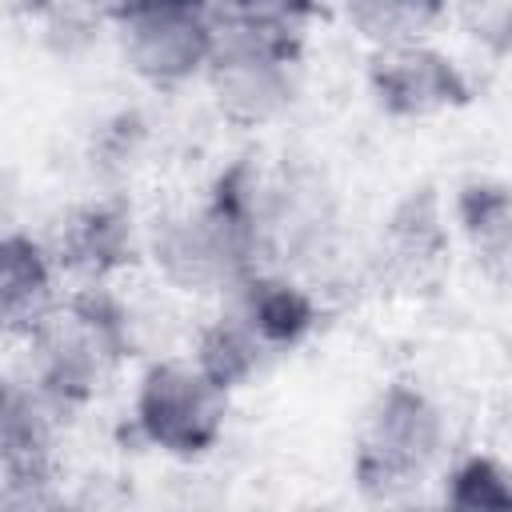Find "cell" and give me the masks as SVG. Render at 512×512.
I'll list each match as a JSON object with an SVG mask.
<instances>
[{
  "instance_id": "1",
  "label": "cell",
  "mask_w": 512,
  "mask_h": 512,
  "mask_svg": "<svg viewBox=\"0 0 512 512\" xmlns=\"http://www.w3.org/2000/svg\"><path fill=\"white\" fill-rule=\"evenodd\" d=\"M260 196L264 172L252 160L232 164L216 188L192 204L172 212L152 232V260L160 276L196 296H232L260 268Z\"/></svg>"
},
{
  "instance_id": "2",
  "label": "cell",
  "mask_w": 512,
  "mask_h": 512,
  "mask_svg": "<svg viewBox=\"0 0 512 512\" xmlns=\"http://www.w3.org/2000/svg\"><path fill=\"white\" fill-rule=\"evenodd\" d=\"M208 12L216 28V52L204 76L220 116L240 128L280 120L300 92L304 36L316 8L224 4Z\"/></svg>"
},
{
  "instance_id": "3",
  "label": "cell",
  "mask_w": 512,
  "mask_h": 512,
  "mask_svg": "<svg viewBox=\"0 0 512 512\" xmlns=\"http://www.w3.org/2000/svg\"><path fill=\"white\" fill-rule=\"evenodd\" d=\"M128 356V316L104 288L64 296L28 336V380L64 408L88 404Z\"/></svg>"
},
{
  "instance_id": "4",
  "label": "cell",
  "mask_w": 512,
  "mask_h": 512,
  "mask_svg": "<svg viewBox=\"0 0 512 512\" xmlns=\"http://www.w3.org/2000/svg\"><path fill=\"white\" fill-rule=\"evenodd\" d=\"M444 452V416L432 396L408 380L388 384L364 412L352 444V480L376 500L408 496Z\"/></svg>"
},
{
  "instance_id": "5",
  "label": "cell",
  "mask_w": 512,
  "mask_h": 512,
  "mask_svg": "<svg viewBox=\"0 0 512 512\" xmlns=\"http://www.w3.org/2000/svg\"><path fill=\"white\" fill-rule=\"evenodd\" d=\"M228 400L232 392L216 384L196 360H160L140 376L132 420L152 448L192 460L212 452L224 436Z\"/></svg>"
},
{
  "instance_id": "6",
  "label": "cell",
  "mask_w": 512,
  "mask_h": 512,
  "mask_svg": "<svg viewBox=\"0 0 512 512\" xmlns=\"http://www.w3.org/2000/svg\"><path fill=\"white\" fill-rule=\"evenodd\" d=\"M108 24L128 72L156 88H176L208 72L216 52L212 12L200 4H116L108 8Z\"/></svg>"
},
{
  "instance_id": "7",
  "label": "cell",
  "mask_w": 512,
  "mask_h": 512,
  "mask_svg": "<svg viewBox=\"0 0 512 512\" xmlns=\"http://www.w3.org/2000/svg\"><path fill=\"white\" fill-rule=\"evenodd\" d=\"M368 92L380 112L396 120H424L452 112L472 100L464 68L428 40L372 48L368 56Z\"/></svg>"
},
{
  "instance_id": "8",
  "label": "cell",
  "mask_w": 512,
  "mask_h": 512,
  "mask_svg": "<svg viewBox=\"0 0 512 512\" xmlns=\"http://www.w3.org/2000/svg\"><path fill=\"white\" fill-rule=\"evenodd\" d=\"M444 252H448V228H444L440 196L432 188H412L380 228L376 272L380 280L416 292L436 276Z\"/></svg>"
},
{
  "instance_id": "9",
  "label": "cell",
  "mask_w": 512,
  "mask_h": 512,
  "mask_svg": "<svg viewBox=\"0 0 512 512\" xmlns=\"http://www.w3.org/2000/svg\"><path fill=\"white\" fill-rule=\"evenodd\" d=\"M48 248L60 268H72L100 284L136 256L132 208L120 200H88L60 220V232Z\"/></svg>"
},
{
  "instance_id": "10",
  "label": "cell",
  "mask_w": 512,
  "mask_h": 512,
  "mask_svg": "<svg viewBox=\"0 0 512 512\" xmlns=\"http://www.w3.org/2000/svg\"><path fill=\"white\" fill-rule=\"evenodd\" d=\"M68 408L32 380H12L0 408V460L4 476H56L60 416Z\"/></svg>"
},
{
  "instance_id": "11",
  "label": "cell",
  "mask_w": 512,
  "mask_h": 512,
  "mask_svg": "<svg viewBox=\"0 0 512 512\" xmlns=\"http://www.w3.org/2000/svg\"><path fill=\"white\" fill-rule=\"evenodd\" d=\"M56 256L28 232H8L0 244V316L8 336H32L40 320L64 300L56 296Z\"/></svg>"
},
{
  "instance_id": "12",
  "label": "cell",
  "mask_w": 512,
  "mask_h": 512,
  "mask_svg": "<svg viewBox=\"0 0 512 512\" xmlns=\"http://www.w3.org/2000/svg\"><path fill=\"white\" fill-rule=\"evenodd\" d=\"M456 224L468 240L476 268L512 288V184L500 180H472L456 192Z\"/></svg>"
},
{
  "instance_id": "13",
  "label": "cell",
  "mask_w": 512,
  "mask_h": 512,
  "mask_svg": "<svg viewBox=\"0 0 512 512\" xmlns=\"http://www.w3.org/2000/svg\"><path fill=\"white\" fill-rule=\"evenodd\" d=\"M228 304L248 320V328L264 340V348L272 356L292 352L316 324L312 296L280 272H256L244 288H236L228 296Z\"/></svg>"
},
{
  "instance_id": "14",
  "label": "cell",
  "mask_w": 512,
  "mask_h": 512,
  "mask_svg": "<svg viewBox=\"0 0 512 512\" xmlns=\"http://www.w3.org/2000/svg\"><path fill=\"white\" fill-rule=\"evenodd\" d=\"M216 384H224L228 392L232 388H240V384H248L256 372H264L268 368V360H276L268 348H264V340L248 328V320L232 308V304H224L204 328H200V336H196V356H192Z\"/></svg>"
},
{
  "instance_id": "15",
  "label": "cell",
  "mask_w": 512,
  "mask_h": 512,
  "mask_svg": "<svg viewBox=\"0 0 512 512\" xmlns=\"http://www.w3.org/2000/svg\"><path fill=\"white\" fill-rule=\"evenodd\" d=\"M344 16L364 40H372V48H392V44L424 40L432 24L448 16V8L424 0H364L352 4Z\"/></svg>"
},
{
  "instance_id": "16",
  "label": "cell",
  "mask_w": 512,
  "mask_h": 512,
  "mask_svg": "<svg viewBox=\"0 0 512 512\" xmlns=\"http://www.w3.org/2000/svg\"><path fill=\"white\" fill-rule=\"evenodd\" d=\"M436 512H512V468L496 456L460 460Z\"/></svg>"
},
{
  "instance_id": "17",
  "label": "cell",
  "mask_w": 512,
  "mask_h": 512,
  "mask_svg": "<svg viewBox=\"0 0 512 512\" xmlns=\"http://www.w3.org/2000/svg\"><path fill=\"white\" fill-rule=\"evenodd\" d=\"M0 512H76L56 476H4Z\"/></svg>"
},
{
  "instance_id": "18",
  "label": "cell",
  "mask_w": 512,
  "mask_h": 512,
  "mask_svg": "<svg viewBox=\"0 0 512 512\" xmlns=\"http://www.w3.org/2000/svg\"><path fill=\"white\" fill-rule=\"evenodd\" d=\"M460 16L480 48H488L492 56L512 52V4H468Z\"/></svg>"
}]
</instances>
